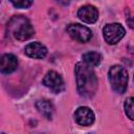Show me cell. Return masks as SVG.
I'll return each instance as SVG.
<instances>
[{
    "instance_id": "obj_1",
    "label": "cell",
    "mask_w": 134,
    "mask_h": 134,
    "mask_svg": "<svg viewBox=\"0 0 134 134\" xmlns=\"http://www.w3.org/2000/svg\"><path fill=\"white\" fill-rule=\"evenodd\" d=\"M74 71L79 94L84 97L93 96L97 89V79L91 66L86 63L79 62L75 65Z\"/></svg>"
},
{
    "instance_id": "obj_2",
    "label": "cell",
    "mask_w": 134,
    "mask_h": 134,
    "mask_svg": "<svg viewBox=\"0 0 134 134\" xmlns=\"http://www.w3.org/2000/svg\"><path fill=\"white\" fill-rule=\"evenodd\" d=\"M7 31L18 41L28 40L34 34L35 29L29 20L23 16H14L7 23Z\"/></svg>"
},
{
    "instance_id": "obj_3",
    "label": "cell",
    "mask_w": 134,
    "mask_h": 134,
    "mask_svg": "<svg viewBox=\"0 0 134 134\" xmlns=\"http://www.w3.org/2000/svg\"><path fill=\"white\" fill-rule=\"evenodd\" d=\"M108 77L112 89L119 94H122L128 86V72L120 65H113L110 67Z\"/></svg>"
},
{
    "instance_id": "obj_4",
    "label": "cell",
    "mask_w": 134,
    "mask_h": 134,
    "mask_svg": "<svg viewBox=\"0 0 134 134\" xmlns=\"http://www.w3.org/2000/svg\"><path fill=\"white\" fill-rule=\"evenodd\" d=\"M103 35L108 44L114 45L125 37L126 30L124 26L119 23H110L104 26Z\"/></svg>"
},
{
    "instance_id": "obj_5",
    "label": "cell",
    "mask_w": 134,
    "mask_h": 134,
    "mask_svg": "<svg viewBox=\"0 0 134 134\" xmlns=\"http://www.w3.org/2000/svg\"><path fill=\"white\" fill-rule=\"evenodd\" d=\"M66 30L73 40L81 43H86L92 38V31L87 26L79 23L68 24L66 27Z\"/></svg>"
},
{
    "instance_id": "obj_6",
    "label": "cell",
    "mask_w": 134,
    "mask_h": 134,
    "mask_svg": "<svg viewBox=\"0 0 134 134\" xmlns=\"http://www.w3.org/2000/svg\"><path fill=\"white\" fill-rule=\"evenodd\" d=\"M42 83L45 87L49 88L54 93H60L64 90V81L62 76L54 70L47 71V73L43 77Z\"/></svg>"
},
{
    "instance_id": "obj_7",
    "label": "cell",
    "mask_w": 134,
    "mask_h": 134,
    "mask_svg": "<svg viewBox=\"0 0 134 134\" xmlns=\"http://www.w3.org/2000/svg\"><path fill=\"white\" fill-rule=\"evenodd\" d=\"M74 119L80 126H90L94 121V113L89 107H79L74 112Z\"/></svg>"
},
{
    "instance_id": "obj_8",
    "label": "cell",
    "mask_w": 134,
    "mask_h": 134,
    "mask_svg": "<svg viewBox=\"0 0 134 134\" xmlns=\"http://www.w3.org/2000/svg\"><path fill=\"white\" fill-rule=\"evenodd\" d=\"M77 17L83 22L92 24V23H95L96 20L98 19V10L93 5H84L79 8Z\"/></svg>"
},
{
    "instance_id": "obj_9",
    "label": "cell",
    "mask_w": 134,
    "mask_h": 134,
    "mask_svg": "<svg viewBox=\"0 0 134 134\" xmlns=\"http://www.w3.org/2000/svg\"><path fill=\"white\" fill-rule=\"evenodd\" d=\"M24 52L32 59H44L47 54V48L40 42H31L25 46Z\"/></svg>"
},
{
    "instance_id": "obj_10",
    "label": "cell",
    "mask_w": 134,
    "mask_h": 134,
    "mask_svg": "<svg viewBox=\"0 0 134 134\" xmlns=\"http://www.w3.org/2000/svg\"><path fill=\"white\" fill-rule=\"evenodd\" d=\"M18 67L17 57L13 53H5L1 57V66L0 70L3 74H8L14 72Z\"/></svg>"
},
{
    "instance_id": "obj_11",
    "label": "cell",
    "mask_w": 134,
    "mask_h": 134,
    "mask_svg": "<svg viewBox=\"0 0 134 134\" xmlns=\"http://www.w3.org/2000/svg\"><path fill=\"white\" fill-rule=\"evenodd\" d=\"M36 108L45 118L47 119L52 118L53 113H54V106L49 99H46V98L39 99L36 103Z\"/></svg>"
},
{
    "instance_id": "obj_12",
    "label": "cell",
    "mask_w": 134,
    "mask_h": 134,
    "mask_svg": "<svg viewBox=\"0 0 134 134\" xmlns=\"http://www.w3.org/2000/svg\"><path fill=\"white\" fill-rule=\"evenodd\" d=\"M103 60V57L100 53L95 52V51H89L83 54V61L84 63H86L87 65L91 66V67H95L98 66L100 64Z\"/></svg>"
},
{
    "instance_id": "obj_13",
    "label": "cell",
    "mask_w": 134,
    "mask_h": 134,
    "mask_svg": "<svg viewBox=\"0 0 134 134\" xmlns=\"http://www.w3.org/2000/svg\"><path fill=\"white\" fill-rule=\"evenodd\" d=\"M124 108H125V113L126 115L131 119L134 120V97L130 96L128 97L125 103H124Z\"/></svg>"
},
{
    "instance_id": "obj_14",
    "label": "cell",
    "mask_w": 134,
    "mask_h": 134,
    "mask_svg": "<svg viewBox=\"0 0 134 134\" xmlns=\"http://www.w3.org/2000/svg\"><path fill=\"white\" fill-rule=\"evenodd\" d=\"M9 1L17 8H28L34 2V0H9Z\"/></svg>"
},
{
    "instance_id": "obj_15",
    "label": "cell",
    "mask_w": 134,
    "mask_h": 134,
    "mask_svg": "<svg viewBox=\"0 0 134 134\" xmlns=\"http://www.w3.org/2000/svg\"><path fill=\"white\" fill-rule=\"evenodd\" d=\"M127 23H128V25H129L131 28L134 29V16H133V17H129V18L127 19Z\"/></svg>"
},
{
    "instance_id": "obj_16",
    "label": "cell",
    "mask_w": 134,
    "mask_h": 134,
    "mask_svg": "<svg viewBox=\"0 0 134 134\" xmlns=\"http://www.w3.org/2000/svg\"><path fill=\"white\" fill-rule=\"evenodd\" d=\"M70 1H71V0H55L57 3H59V4H61V5H64V6L68 5V4L70 3Z\"/></svg>"
}]
</instances>
